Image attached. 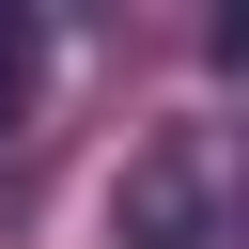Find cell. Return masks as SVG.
Instances as JSON below:
<instances>
[{
	"mask_svg": "<svg viewBox=\"0 0 249 249\" xmlns=\"http://www.w3.org/2000/svg\"><path fill=\"white\" fill-rule=\"evenodd\" d=\"M109 249H249V124H156L109 187Z\"/></svg>",
	"mask_w": 249,
	"mask_h": 249,
	"instance_id": "cell-1",
	"label": "cell"
},
{
	"mask_svg": "<svg viewBox=\"0 0 249 249\" xmlns=\"http://www.w3.org/2000/svg\"><path fill=\"white\" fill-rule=\"evenodd\" d=\"M31 78H47V31L0 0V140H16V109H31Z\"/></svg>",
	"mask_w": 249,
	"mask_h": 249,
	"instance_id": "cell-2",
	"label": "cell"
},
{
	"mask_svg": "<svg viewBox=\"0 0 249 249\" xmlns=\"http://www.w3.org/2000/svg\"><path fill=\"white\" fill-rule=\"evenodd\" d=\"M218 47H233V62H249V16H233V31H218Z\"/></svg>",
	"mask_w": 249,
	"mask_h": 249,
	"instance_id": "cell-3",
	"label": "cell"
}]
</instances>
